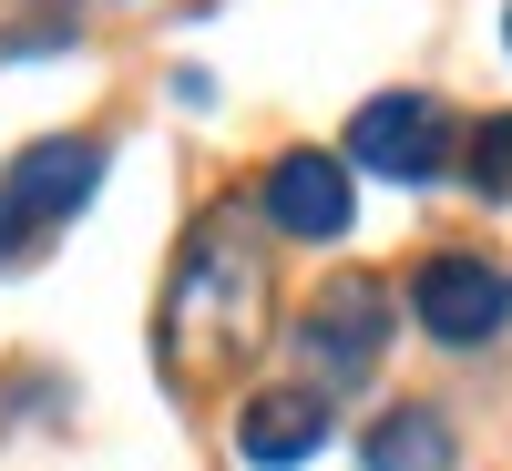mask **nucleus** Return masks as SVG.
Returning a JSON list of instances; mask_svg holds the SVG:
<instances>
[{
  "label": "nucleus",
  "mask_w": 512,
  "mask_h": 471,
  "mask_svg": "<svg viewBox=\"0 0 512 471\" xmlns=\"http://www.w3.org/2000/svg\"><path fill=\"white\" fill-rule=\"evenodd\" d=\"M256 318H267V267H256V246H236L226 216H205L195 246H185V267H175V297H164V369H205V349L236 359Z\"/></svg>",
  "instance_id": "nucleus-1"
},
{
  "label": "nucleus",
  "mask_w": 512,
  "mask_h": 471,
  "mask_svg": "<svg viewBox=\"0 0 512 471\" xmlns=\"http://www.w3.org/2000/svg\"><path fill=\"white\" fill-rule=\"evenodd\" d=\"M390 349V287L379 277H328L308 297V318H297V359H308L318 390H359Z\"/></svg>",
  "instance_id": "nucleus-2"
},
{
  "label": "nucleus",
  "mask_w": 512,
  "mask_h": 471,
  "mask_svg": "<svg viewBox=\"0 0 512 471\" xmlns=\"http://www.w3.org/2000/svg\"><path fill=\"white\" fill-rule=\"evenodd\" d=\"M410 318L431 328L441 349H482V338L512 318V277L492 267V256L441 246V256H420V267H410Z\"/></svg>",
  "instance_id": "nucleus-3"
},
{
  "label": "nucleus",
  "mask_w": 512,
  "mask_h": 471,
  "mask_svg": "<svg viewBox=\"0 0 512 471\" xmlns=\"http://www.w3.org/2000/svg\"><path fill=\"white\" fill-rule=\"evenodd\" d=\"M349 164H369V175H390V185H431L451 164V113L431 93H379L349 123Z\"/></svg>",
  "instance_id": "nucleus-4"
},
{
  "label": "nucleus",
  "mask_w": 512,
  "mask_h": 471,
  "mask_svg": "<svg viewBox=\"0 0 512 471\" xmlns=\"http://www.w3.org/2000/svg\"><path fill=\"white\" fill-rule=\"evenodd\" d=\"M267 226L277 236H297V246H338L349 236V164L338 154H277L267 164Z\"/></svg>",
  "instance_id": "nucleus-5"
},
{
  "label": "nucleus",
  "mask_w": 512,
  "mask_h": 471,
  "mask_svg": "<svg viewBox=\"0 0 512 471\" xmlns=\"http://www.w3.org/2000/svg\"><path fill=\"white\" fill-rule=\"evenodd\" d=\"M103 185V144L93 134H52V144H31L11 175H0V205H11L21 226H62L72 205H93Z\"/></svg>",
  "instance_id": "nucleus-6"
},
{
  "label": "nucleus",
  "mask_w": 512,
  "mask_h": 471,
  "mask_svg": "<svg viewBox=\"0 0 512 471\" xmlns=\"http://www.w3.org/2000/svg\"><path fill=\"white\" fill-rule=\"evenodd\" d=\"M328 441V400L318 390H267V400H246L236 410V451L256 471H287V461H308Z\"/></svg>",
  "instance_id": "nucleus-7"
},
{
  "label": "nucleus",
  "mask_w": 512,
  "mask_h": 471,
  "mask_svg": "<svg viewBox=\"0 0 512 471\" xmlns=\"http://www.w3.org/2000/svg\"><path fill=\"white\" fill-rule=\"evenodd\" d=\"M359 461H369V471H451L461 441H451V420H441L431 400H400V410H379V431L359 441Z\"/></svg>",
  "instance_id": "nucleus-8"
},
{
  "label": "nucleus",
  "mask_w": 512,
  "mask_h": 471,
  "mask_svg": "<svg viewBox=\"0 0 512 471\" xmlns=\"http://www.w3.org/2000/svg\"><path fill=\"white\" fill-rule=\"evenodd\" d=\"M482 195H512V113H482L472 123V164H461Z\"/></svg>",
  "instance_id": "nucleus-9"
},
{
  "label": "nucleus",
  "mask_w": 512,
  "mask_h": 471,
  "mask_svg": "<svg viewBox=\"0 0 512 471\" xmlns=\"http://www.w3.org/2000/svg\"><path fill=\"white\" fill-rule=\"evenodd\" d=\"M21 236H41V226H21L11 205H0V256H21Z\"/></svg>",
  "instance_id": "nucleus-10"
},
{
  "label": "nucleus",
  "mask_w": 512,
  "mask_h": 471,
  "mask_svg": "<svg viewBox=\"0 0 512 471\" xmlns=\"http://www.w3.org/2000/svg\"><path fill=\"white\" fill-rule=\"evenodd\" d=\"M502 41H512V11H502Z\"/></svg>",
  "instance_id": "nucleus-11"
}]
</instances>
